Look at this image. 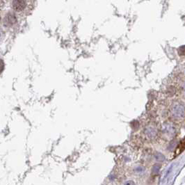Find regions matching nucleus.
I'll use <instances>...</instances> for the list:
<instances>
[{
    "mask_svg": "<svg viewBox=\"0 0 185 185\" xmlns=\"http://www.w3.org/2000/svg\"><path fill=\"white\" fill-rule=\"evenodd\" d=\"M13 7L17 11H21L26 7L25 0H13Z\"/></svg>",
    "mask_w": 185,
    "mask_h": 185,
    "instance_id": "obj_2",
    "label": "nucleus"
},
{
    "mask_svg": "<svg viewBox=\"0 0 185 185\" xmlns=\"http://www.w3.org/2000/svg\"><path fill=\"white\" fill-rule=\"evenodd\" d=\"M17 21L16 17H15V15L12 13H8L6 17L4 18V25H6V26H11L13 24H15Z\"/></svg>",
    "mask_w": 185,
    "mask_h": 185,
    "instance_id": "obj_3",
    "label": "nucleus"
},
{
    "mask_svg": "<svg viewBox=\"0 0 185 185\" xmlns=\"http://www.w3.org/2000/svg\"><path fill=\"white\" fill-rule=\"evenodd\" d=\"M185 149V138L184 140H182L181 141L180 144L178 145V147L177 148L176 150V156L178 155L179 154H180L182 151H183Z\"/></svg>",
    "mask_w": 185,
    "mask_h": 185,
    "instance_id": "obj_4",
    "label": "nucleus"
},
{
    "mask_svg": "<svg viewBox=\"0 0 185 185\" xmlns=\"http://www.w3.org/2000/svg\"><path fill=\"white\" fill-rule=\"evenodd\" d=\"M4 66H5V65H4V61L2 59H0V74H1L4 70Z\"/></svg>",
    "mask_w": 185,
    "mask_h": 185,
    "instance_id": "obj_7",
    "label": "nucleus"
},
{
    "mask_svg": "<svg viewBox=\"0 0 185 185\" xmlns=\"http://www.w3.org/2000/svg\"><path fill=\"white\" fill-rule=\"evenodd\" d=\"M124 185H135V184L133 181H128Z\"/></svg>",
    "mask_w": 185,
    "mask_h": 185,
    "instance_id": "obj_8",
    "label": "nucleus"
},
{
    "mask_svg": "<svg viewBox=\"0 0 185 185\" xmlns=\"http://www.w3.org/2000/svg\"><path fill=\"white\" fill-rule=\"evenodd\" d=\"M155 157L159 161H164V156L162 155V154L159 153H157L155 154Z\"/></svg>",
    "mask_w": 185,
    "mask_h": 185,
    "instance_id": "obj_6",
    "label": "nucleus"
},
{
    "mask_svg": "<svg viewBox=\"0 0 185 185\" xmlns=\"http://www.w3.org/2000/svg\"><path fill=\"white\" fill-rule=\"evenodd\" d=\"M185 109L183 105L180 104H174L171 109V115L175 119H181L184 117Z\"/></svg>",
    "mask_w": 185,
    "mask_h": 185,
    "instance_id": "obj_1",
    "label": "nucleus"
},
{
    "mask_svg": "<svg viewBox=\"0 0 185 185\" xmlns=\"http://www.w3.org/2000/svg\"><path fill=\"white\" fill-rule=\"evenodd\" d=\"M159 170H160V165H159V164H155V165L153 167L152 174L153 176H156V175L158 174Z\"/></svg>",
    "mask_w": 185,
    "mask_h": 185,
    "instance_id": "obj_5",
    "label": "nucleus"
},
{
    "mask_svg": "<svg viewBox=\"0 0 185 185\" xmlns=\"http://www.w3.org/2000/svg\"><path fill=\"white\" fill-rule=\"evenodd\" d=\"M182 88H183V90L185 91V82L183 84V86H182Z\"/></svg>",
    "mask_w": 185,
    "mask_h": 185,
    "instance_id": "obj_9",
    "label": "nucleus"
}]
</instances>
